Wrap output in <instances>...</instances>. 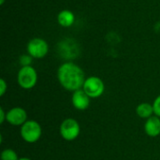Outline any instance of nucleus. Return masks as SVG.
<instances>
[{"label": "nucleus", "instance_id": "obj_1", "mask_svg": "<svg viewBox=\"0 0 160 160\" xmlns=\"http://www.w3.org/2000/svg\"><path fill=\"white\" fill-rule=\"evenodd\" d=\"M57 79L63 88L73 93L82 88L85 75L78 65L73 62H66L58 68Z\"/></svg>", "mask_w": 160, "mask_h": 160}, {"label": "nucleus", "instance_id": "obj_2", "mask_svg": "<svg viewBox=\"0 0 160 160\" xmlns=\"http://www.w3.org/2000/svg\"><path fill=\"white\" fill-rule=\"evenodd\" d=\"M20 134L22 139L28 143L37 142L42 134V129L40 125L35 120H27L20 129Z\"/></svg>", "mask_w": 160, "mask_h": 160}, {"label": "nucleus", "instance_id": "obj_3", "mask_svg": "<svg viewBox=\"0 0 160 160\" xmlns=\"http://www.w3.org/2000/svg\"><path fill=\"white\" fill-rule=\"evenodd\" d=\"M17 82L22 89H32L38 82L37 70L32 66L22 67L17 75Z\"/></svg>", "mask_w": 160, "mask_h": 160}, {"label": "nucleus", "instance_id": "obj_4", "mask_svg": "<svg viewBox=\"0 0 160 160\" xmlns=\"http://www.w3.org/2000/svg\"><path fill=\"white\" fill-rule=\"evenodd\" d=\"M59 132L65 141L72 142L79 137L81 133V127L77 120L73 118H67L61 123Z\"/></svg>", "mask_w": 160, "mask_h": 160}, {"label": "nucleus", "instance_id": "obj_5", "mask_svg": "<svg viewBox=\"0 0 160 160\" xmlns=\"http://www.w3.org/2000/svg\"><path fill=\"white\" fill-rule=\"evenodd\" d=\"M82 89L91 98H98L103 95L105 84L99 77L91 76L85 79Z\"/></svg>", "mask_w": 160, "mask_h": 160}, {"label": "nucleus", "instance_id": "obj_6", "mask_svg": "<svg viewBox=\"0 0 160 160\" xmlns=\"http://www.w3.org/2000/svg\"><path fill=\"white\" fill-rule=\"evenodd\" d=\"M27 53L35 59H41L45 57L49 52V45L46 40L40 38H32L26 46Z\"/></svg>", "mask_w": 160, "mask_h": 160}, {"label": "nucleus", "instance_id": "obj_7", "mask_svg": "<svg viewBox=\"0 0 160 160\" xmlns=\"http://www.w3.org/2000/svg\"><path fill=\"white\" fill-rule=\"evenodd\" d=\"M27 121V113L21 107H14L7 112V122L14 127H22Z\"/></svg>", "mask_w": 160, "mask_h": 160}, {"label": "nucleus", "instance_id": "obj_8", "mask_svg": "<svg viewBox=\"0 0 160 160\" xmlns=\"http://www.w3.org/2000/svg\"><path fill=\"white\" fill-rule=\"evenodd\" d=\"M91 98L83 91V89H79L72 93L71 96V103L76 110L84 111L88 109L90 106Z\"/></svg>", "mask_w": 160, "mask_h": 160}, {"label": "nucleus", "instance_id": "obj_9", "mask_svg": "<svg viewBox=\"0 0 160 160\" xmlns=\"http://www.w3.org/2000/svg\"><path fill=\"white\" fill-rule=\"evenodd\" d=\"M145 133L152 138L158 137L160 135V118L157 115H153L150 118L146 119L144 124Z\"/></svg>", "mask_w": 160, "mask_h": 160}, {"label": "nucleus", "instance_id": "obj_10", "mask_svg": "<svg viewBox=\"0 0 160 160\" xmlns=\"http://www.w3.org/2000/svg\"><path fill=\"white\" fill-rule=\"evenodd\" d=\"M57 22L63 27H70L75 22V15L72 11L64 9L58 13Z\"/></svg>", "mask_w": 160, "mask_h": 160}, {"label": "nucleus", "instance_id": "obj_11", "mask_svg": "<svg viewBox=\"0 0 160 160\" xmlns=\"http://www.w3.org/2000/svg\"><path fill=\"white\" fill-rule=\"evenodd\" d=\"M136 113L140 118H142V119L150 118L151 116H153V114H155L153 104H150L147 102H142L139 104L136 108Z\"/></svg>", "mask_w": 160, "mask_h": 160}, {"label": "nucleus", "instance_id": "obj_12", "mask_svg": "<svg viewBox=\"0 0 160 160\" xmlns=\"http://www.w3.org/2000/svg\"><path fill=\"white\" fill-rule=\"evenodd\" d=\"M1 160H19L17 153L13 149H5L1 153Z\"/></svg>", "mask_w": 160, "mask_h": 160}, {"label": "nucleus", "instance_id": "obj_13", "mask_svg": "<svg viewBox=\"0 0 160 160\" xmlns=\"http://www.w3.org/2000/svg\"><path fill=\"white\" fill-rule=\"evenodd\" d=\"M19 62L20 65L22 67H27V66H31L32 63V57L29 54H23L22 56H20L19 58Z\"/></svg>", "mask_w": 160, "mask_h": 160}, {"label": "nucleus", "instance_id": "obj_14", "mask_svg": "<svg viewBox=\"0 0 160 160\" xmlns=\"http://www.w3.org/2000/svg\"><path fill=\"white\" fill-rule=\"evenodd\" d=\"M153 107H154L155 115L158 116L160 118V95L155 99V101L153 103Z\"/></svg>", "mask_w": 160, "mask_h": 160}, {"label": "nucleus", "instance_id": "obj_15", "mask_svg": "<svg viewBox=\"0 0 160 160\" xmlns=\"http://www.w3.org/2000/svg\"><path fill=\"white\" fill-rule=\"evenodd\" d=\"M8 89V83L6 82V81L4 79H0V96L3 97Z\"/></svg>", "mask_w": 160, "mask_h": 160}, {"label": "nucleus", "instance_id": "obj_16", "mask_svg": "<svg viewBox=\"0 0 160 160\" xmlns=\"http://www.w3.org/2000/svg\"><path fill=\"white\" fill-rule=\"evenodd\" d=\"M7 121V112H5L3 108H0V124H3Z\"/></svg>", "mask_w": 160, "mask_h": 160}, {"label": "nucleus", "instance_id": "obj_17", "mask_svg": "<svg viewBox=\"0 0 160 160\" xmlns=\"http://www.w3.org/2000/svg\"><path fill=\"white\" fill-rule=\"evenodd\" d=\"M19 160H31L30 158H19Z\"/></svg>", "mask_w": 160, "mask_h": 160}, {"label": "nucleus", "instance_id": "obj_18", "mask_svg": "<svg viewBox=\"0 0 160 160\" xmlns=\"http://www.w3.org/2000/svg\"><path fill=\"white\" fill-rule=\"evenodd\" d=\"M5 1H6V0H0V5H3V4L5 3Z\"/></svg>", "mask_w": 160, "mask_h": 160}]
</instances>
